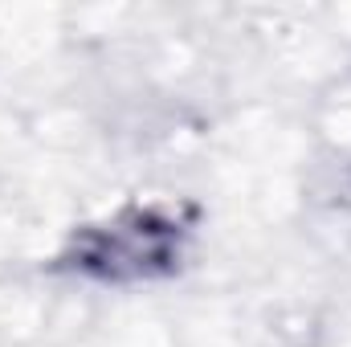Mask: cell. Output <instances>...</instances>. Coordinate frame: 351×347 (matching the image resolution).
Listing matches in <instances>:
<instances>
[{
    "label": "cell",
    "mask_w": 351,
    "mask_h": 347,
    "mask_svg": "<svg viewBox=\"0 0 351 347\" xmlns=\"http://www.w3.org/2000/svg\"><path fill=\"white\" fill-rule=\"evenodd\" d=\"M188 237H192V208L160 200L127 204L102 221L74 229L53 265L110 286L156 282L180 270Z\"/></svg>",
    "instance_id": "obj_1"
}]
</instances>
